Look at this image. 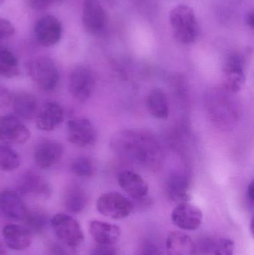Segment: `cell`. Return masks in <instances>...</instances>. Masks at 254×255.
Masks as SVG:
<instances>
[{"instance_id": "obj_3", "label": "cell", "mask_w": 254, "mask_h": 255, "mask_svg": "<svg viewBox=\"0 0 254 255\" xmlns=\"http://www.w3.org/2000/svg\"><path fill=\"white\" fill-rule=\"evenodd\" d=\"M55 235L61 243L70 248H76L83 243L85 236L79 222L74 217L58 214L51 220Z\"/></svg>"}, {"instance_id": "obj_38", "label": "cell", "mask_w": 254, "mask_h": 255, "mask_svg": "<svg viewBox=\"0 0 254 255\" xmlns=\"http://www.w3.org/2000/svg\"><path fill=\"white\" fill-rule=\"evenodd\" d=\"M4 255V250H3L2 247L0 245V255Z\"/></svg>"}, {"instance_id": "obj_1", "label": "cell", "mask_w": 254, "mask_h": 255, "mask_svg": "<svg viewBox=\"0 0 254 255\" xmlns=\"http://www.w3.org/2000/svg\"><path fill=\"white\" fill-rule=\"evenodd\" d=\"M169 22L173 37L178 43L193 44L199 38V23L193 9L189 5L178 4L171 9Z\"/></svg>"}, {"instance_id": "obj_4", "label": "cell", "mask_w": 254, "mask_h": 255, "mask_svg": "<svg viewBox=\"0 0 254 255\" xmlns=\"http://www.w3.org/2000/svg\"><path fill=\"white\" fill-rule=\"evenodd\" d=\"M97 211L104 217L113 220L126 218L133 212L134 205L131 200L117 192L101 195L97 199Z\"/></svg>"}, {"instance_id": "obj_27", "label": "cell", "mask_w": 254, "mask_h": 255, "mask_svg": "<svg viewBox=\"0 0 254 255\" xmlns=\"http://www.w3.org/2000/svg\"><path fill=\"white\" fill-rule=\"evenodd\" d=\"M71 170L77 176L87 178L93 175L95 167L90 159L80 157L73 160L71 164Z\"/></svg>"}, {"instance_id": "obj_18", "label": "cell", "mask_w": 254, "mask_h": 255, "mask_svg": "<svg viewBox=\"0 0 254 255\" xmlns=\"http://www.w3.org/2000/svg\"><path fill=\"white\" fill-rule=\"evenodd\" d=\"M89 232L97 244L114 245L121 236L119 226L98 220H92L89 223Z\"/></svg>"}, {"instance_id": "obj_5", "label": "cell", "mask_w": 254, "mask_h": 255, "mask_svg": "<svg viewBox=\"0 0 254 255\" xmlns=\"http://www.w3.org/2000/svg\"><path fill=\"white\" fill-rule=\"evenodd\" d=\"M95 86L93 71L86 66H79L72 72L69 90L71 95L80 103L89 100Z\"/></svg>"}, {"instance_id": "obj_36", "label": "cell", "mask_w": 254, "mask_h": 255, "mask_svg": "<svg viewBox=\"0 0 254 255\" xmlns=\"http://www.w3.org/2000/svg\"><path fill=\"white\" fill-rule=\"evenodd\" d=\"M246 22L251 28H254V17L253 11L248 13L246 18Z\"/></svg>"}, {"instance_id": "obj_10", "label": "cell", "mask_w": 254, "mask_h": 255, "mask_svg": "<svg viewBox=\"0 0 254 255\" xmlns=\"http://www.w3.org/2000/svg\"><path fill=\"white\" fill-rule=\"evenodd\" d=\"M31 133L27 127L12 115L0 118V139L5 144H24Z\"/></svg>"}, {"instance_id": "obj_25", "label": "cell", "mask_w": 254, "mask_h": 255, "mask_svg": "<svg viewBox=\"0 0 254 255\" xmlns=\"http://www.w3.org/2000/svg\"><path fill=\"white\" fill-rule=\"evenodd\" d=\"M20 165L19 154L8 145L0 143V170L10 172Z\"/></svg>"}, {"instance_id": "obj_24", "label": "cell", "mask_w": 254, "mask_h": 255, "mask_svg": "<svg viewBox=\"0 0 254 255\" xmlns=\"http://www.w3.org/2000/svg\"><path fill=\"white\" fill-rule=\"evenodd\" d=\"M19 61L16 57L5 47H0V76L13 79L19 75Z\"/></svg>"}, {"instance_id": "obj_2", "label": "cell", "mask_w": 254, "mask_h": 255, "mask_svg": "<svg viewBox=\"0 0 254 255\" xmlns=\"http://www.w3.org/2000/svg\"><path fill=\"white\" fill-rule=\"evenodd\" d=\"M26 71L33 82L43 91H54L59 83L58 67L47 57H37L29 60L26 64Z\"/></svg>"}, {"instance_id": "obj_20", "label": "cell", "mask_w": 254, "mask_h": 255, "mask_svg": "<svg viewBox=\"0 0 254 255\" xmlns=\"http://www.w3.org/2000/svg\"><path fill=\"white\" fill-rule=\"evenodd\" d=\"M166 247L168 255H195V242L183 232H171L166 241Z\"/></svg>"}, {"instance_id": "obj_22", "label": "cell", "mask_w": 254, "mask_h": 255, "mask_svg": "<svg viewBox=\"0 0 254 255\" xmlns=\"http://www.w3.org/2000/svg\"><path fill=\"white\" fill-rule=\"evenodd\" d=\"M87 202L86 193L83 189L76 184H72L66 189L64 204L66 209L73 214L84 211Z\"/></svg>"}, {"instance_id": "obj_31", "label": "cell", "mask_w": 254, "mask_h": 255, "mask_svg": "<svg viewBox=\"0 0 254 255\" xmlns=\"http://www.w3.org/2000/svg\"><path fill=\"white\" fill-rule=\"evenodd\" d=\"M15 28L11 22L0 16V41L6 40L14 34Z\"/></svg>"}, {"instance_id": "obj_29", "label": "cell", "mask_w": 254, "mask_h": 255, "mask_svg": "<svg viewBox=\"0 0 254 255\" xmlns=\"http://www.w3.org/2000/svg\"><path fill=\"white\" fill-rule=\"evenodd\" d=\"M214 240L204 238L195 243V255H213Z\"/></svg>"}, {"instance_id": "obj_11", "label": "cell", "mask_w": 254, "mask_h": 255, "mask_svg": "<svg viewBox=\"0 0 254 255\" xmlns=\"http://www.w3.org/2000/svg\"><path fill=\"white\" fill-rule=\"evenodd\" d=\"M62 32V24L53 15L42 16L34 26L36 39L42 46H52L56 44L61 40Z\"/></svg>"}, {"instance_id": "obj_19", "label": "cell", "mask_w": 254, "mask_h": 255, "mask_svg": "<svg viewBox=\"0 0 254 255\" xmlns=\"http://www.w3.org/2000/svg\"><path fill=\"white\" fill-rule=\"evenodd\" d=\"M12 107L15 114L22 119L29 121L37 116L38 101L35 96L28 92H19L12 97Z\"/></svg>"}, {"instance_id": "obj_23", "label": "cell", "mask_w": 254, "mask_h": 255, "mask_svg": "<svg viewBox=\"0 0 254 255\" xmlns=\"http://www.w3.org/2000/svg\"><path fill=\"white\" fill-rule=\"evenodd\" d=\"M167 190L170 199L174 202H186L189 200V183L187 178L182 175H174L170 177L167 184Z\"/></svg>"}, {"instance_id": "obj_39", "label": "cell", "mask_w": 254, "mask_h": 255, "mask_svg": "<svg viewBox=\"0 0 254 255\" xmlns=\"http://www.w3.org/2000/svg\"><path fill=\"white\" fill-rule=\"evenodd\" d=\"M4 1V0H0V4H1V3H2Z\"/></svg>"}, {"instance_id": "obj_32", "label": "cell", "mask_w": 254, "mask_h": 255, "mask_svg": "<svg viewBox=\"0 0 254 255\" xmlns=\"http://www.w3.org/2000/svg\"><path fill=\"white\" fill-rule=\"evenodd\" d=\"M117 250L113 245L97 244L91 252L90 255H116Z\"/></svg>"}, {"instance_id": "obj_13", "label": "cell", "mask_w": 254, "mask_h": 255, "mask_svg": "<svg viewBox=\"0 0 254 255\" xmlns=\"http://www.w3.org/2000/svg\"><path fill=\"white\" fill-rule=\"evenodd\" d=\"M62 106L55 102H46L39 108L36 116V126L40 130L50 131L64 121Z\"/></svg>"}, {"instance_id": "obj_21", "label": "cell", "mask_w": 254, "mask_h": 255, "mask_svg": "<svg viewBox=\"0 0 254 255\" xmlns=\"http://www.w3.org/2000/svg\"><path fill=\"white\" fill-rule=\"evenodd\" d=\"M148 112L156 119L165 120L169 115V106L164 91L161 88L152 90L146 99Z\"/></svg>"}, {"instance_id": "obj_16", "label": "cell", "mask_w": 254, "mask_h": 255, "mask_svg": "<svg viewBox=\"0 0 254 255\" xmlns=\"http://www.w3.org/2000/svg\"><path fill=\"white\" fill-rule=\"evenodd\" d=\"M0 209L6 217L16 220H23L28 211L21 196L9 190L0 193Z\"/></svg>"}, {"instance_id": "obj_6", "label": "cell", "mask_w": 254, "mask_h": 255, "mask_svg": "<svg viewBox=\"0 0 254 255\" xmlns=\"http://www.w3.org/2000/svg\"><path fill=\"white\" fill-rule=\"evenodd\" d=\"M108 15L98 0H85L82 10V23L92 35L102 34L108 25Z\"/></svg>"}, {"instance_id": "obj_17", "label": "cell", "mask_w": 254, "mask_h": 255, "mask_svg": "<svg viewBox=\"0 0 254 255\" xmlns=\"http://www.w3.org/2000/svg\"><path fill=\"white\" fill-rule=\"evenodd\" d=\"M31 232L23 226L8 224L2 231L3 239L10 250L22 251L30 247L31 243Z\"/></svg>"}, {"instance_id": "obj_33", "label": "cell", "mask_w": 254, "mask_h": 255, "mask_svg": "<svg viewBox=\"0 0 254 255\" xmlns=\"http://www.w3.org/2000/svg\"><path fill=\"white\" fill-rule=\"evenodd\" d=\"M138 255H164L159 247L152 243L143 246Z\"/></svg>"}, {"instance_id": "obj_26", "label": "cell", "mask_w": 254, "mask_h": 255, "mask_svg": "<svg viewBox=\"0 0 254 255\" xmlns=\"http://www.w3.org/2000/svg\"><path fill=\"white\" fill-rule=\"evenodd\" d=\"M26 229L30 232L38 233L41 232L46 226L47 219L46 214L39 210L27 211L26 215L23 219Z\"/></svg>"}, {"instance_id": "obj_14", "label": "cell", "mask_w": 254, "mask_h": 255, "mask_svg": "<svg viewBox=\"0 0 254 255\" xmlns=\"http://www.w3.org/2000/svg\"><path fill=\"white\" fill-rule=\"evenodd\" d=\"M118 183L121 188L133 199H141L149 193V184L137 172L124 170L118 175Z\"/></svg>"}, {"instance_id": "obj_30", "label": "cell", "mask_w": 254, "mask_h": 255, "mask_svg": "<svg viewBox=\"0 0 254 255\" xmlns=\"http://www.w3.org/2000/svg\"><path fill=\"white\" fill-rule=\"evenodd\" d=\"M61 0H26L30 8L36 11L46 10L54 4L61 2Z\"/></svg>"}, {"instance_id": "obj_12", "label": "cell", "mask_w": 254, "mask_h": 255, "mask_svg": "<svg viewBox=\"0 0 254 255\" xmlns=\"http://www.w3.org/2000/svg\"><path fill=\"white\" fill-rule=\"evenodd\" d=\"M64 151L63 145L57 141L43 139L34 150V161L40 169H49L61 160Z\"/></svg>"}, {"instance_id": "obj_37", "label": "cell", "mask_w": 254, "mask_h": 255, "mask_svg": "<svg viewBox=\"0 0 254 255\" xmlns=\"http://www.w3.org/2000/svg\"><path fill=\"white\" fill-rule=\"evenodd\" d=\"M251 232L252 234H254V219H252V222H251Z\"/></svg>"}, {"instance_id": "obj_28", "label": "cell", "mask_w": 254, "mask_h": 255, "mask_svg": "<svg viewBox=\"0 0 254 255\" xmlns=\"http://www.w3.org/2000/svg\"><path fill=\"white\" fill-rule=\"evenodd\" d=\"M235 244L230 238H222L215 241L213 255H234Z\"/></svg>"}, {"instance_id": "obj_9", "label": "cell", "mask_w": 254, "mask_h": 255, "mask_svg": "<svg viewBox=\"0 0 254 255\" xmlns=\"http://www.w3.org/2000/svg\"><path fill=\"white\" fill-rule=\"evenodd\" d=\"M223 72L227 89L232 93L239 92L246 82L245 59L243 55L231 54L225 61Z\"/></svg>"}, {"instance_id": "obj_8", "label": "cell", "mask_w": 254, "mask_h": 255, "mask_svg": "<svg viewBox=\"0 0 254 255\" xmlns=\"http://www.w3.org/2000/svg\"><path fill=\"white\" fill-rule=\"evenodd\" d=\"M171 221L181 230L192 232L199 229L202 224V211L188 202H180L171 213Z\"/></svg>"}, {"instance_id": "obj_7", "label": "cell", "mask_w": 254, "mask_h": 255, "mask_svg": "<svg viewBox=\"0 0 254 255\" xmlns=\"http://www.w3.org/2000/svg\"><path fill=\"white\" fill-rule=\"evenodd\" d=\"M67 138L69 142L73 145L86 148L95 144L96 130L89 120L85 118L70 120L67 124Z\"/></svg>"}, {"instance_id": "obj_34", "label": "cell", "mask_w": 254, "mask_h": 255, "mask_svg": "<svg viewBox=\"0 0 254 255\" xmlns=\"http://www.w3.org/2000/svg\"><path fill=\"white\" fill-rule=\"evenodd\" d=\"M12 96L7 88L0 86V109L8 107L11 103Z\"/></svg>"}, {"instance_id": "obj_15", "label": "cell", "mask_w": 254, "mask_h": 255, "mask_svg": "<svg viewBox=\"0 0 254 255\" xmlns=\"http://www.w3.org/2000/svg\"><path fill=\"white\" fill-rule=\"evenodd\" d=\"M19 192L23 196L48 198L52 193L49 183L34 172L25 173L19 181Z\"/></svg>"}, {"instance_id": "obj_35", "label": "cell", "mask_w": 254, "mask_h": 255, "mask_svg": "<svg viewBox=\"0 0 254 255\" xmlns=\"http://www.w3.org/2000/svg\"><path fill=\"white\" fill-rule=\"evenodd\" d=\"M254 181H252L250 184H249V188H248L247 191V196L248 199H249L250 203L252 204V205H254Z\"/></svg>"}]
</instances>
